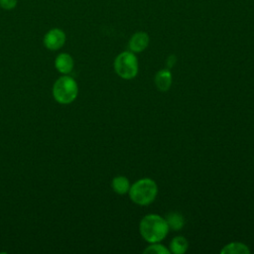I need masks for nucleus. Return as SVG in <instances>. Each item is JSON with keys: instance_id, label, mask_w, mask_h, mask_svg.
<instances>
[{"instance_id": "nucleus-1", "label": "nucleus", "mask_w": 254, "mask_h": 254, "mask_svg": "<svg viewBox=\"0 0 254 254\" xmlns=\"http://www.w3.org/2000/svg\"><path fill=\"white\" fill-rule=\"evenodd\" d=\"M169 230L170 228L165 217L159 214H147L139 222L140 235L148 243L161 242L166 238Z\"/></svg>"}, {"instance_id": "nucleus-2", "label": "nucleus", "mask_w": 254, "mask_h": 254, "mask_svg": "<svg viewBox=\"0 0 254 254\" xmlns=\"http://www.w3.org/2000/svg\"><path fill=\"white\" fill-rule=\"evenodd\" d=\"M128 194L134 203L145 206L156 199L158 186L153 179L142 178L131 185Z\"/></svg>"}, {"instance_id": "nucleus-3", "label": "nucleus", "mask_w": 254, "mask_h": 254, "mask_svg": "<svg viewBox=\"0 0 254 254\" xmlns=\"http://www.w3.org/2000/svg\"><path fill=\"white\" fill-rule=\"evenodd\" d=\"M114 70L123 79L134 78L139 70L138 59L131 51L120 53L114 60Z\"/></svg>"}, {"instance_id": "nucleus-4", "label": "nucleus", "mask_w": 254, "mask_h": 254, "mask_svg": "<svg viewBox=\"0 0 254 254\" xmlns=\"http://www.w3.org/2000/svg\"><path fill=\"white\" fill-rule=\"evenodd\" d=\"M78 87L76 81L70 76H62L54 84V98L62 104L71 103L77 96Z\"/></svg>"}, {"instance_id": "nucleus-5", "label": "nucleus", "mask_w": 254, "mask_h": 254, "mask_svg": "<svg viewBox=\"0 0 254 254\" xmlns=\"http://www.w3.org/2000/svg\"><path fill=\"white\" fill-rule=\"evenodd\" d=\"M65 42V34L59 28L50 30L44 37V45L51 51H57L61 49Z\"/></svg>"}, {"instance_id": "nucleus-6", "label": "nucleus", "mask_w": 254, "mask_h": 254, "mask_svg": "<svg viewBox=\"0 0 254 254\" xmlns=\"http://www.w3.org/2000/svg\"><path fill=\"white\" fill-rule=\"evenodd\" d=\"M149 35L146 32L140 31L134 33L129 42H128V48L131 52L135 53H141L145 51L149 46Z\"/></svg>"}, {"instance_id": "nucleus-7", "label": "nucleus", "mask_w": 254, "mask_h": 254, "mask_svg": "<svg viewBox=\"0 0 254 254\" xmlns=\"http://www.w3.org/2000/svg\"><path fill=\"white\" fill-rule=\"evenodd\" d=\"M155 85L160 91H168L172 85V73L169 68L160 69L154 78Z\"/></svg>"}, {"instance_id": "nucleus-8", "label": "nucleus", "mask_w": 254, "mask_h": 254, "mask_svg": "<svg viewBox=\"0 0 254 254\" xmlns=\"http://www.w3.org/2000/svg\"><path fill=\"white\" fill-rule=\"evenodd\" d=\"M56 68L62 73H68L73 68V60L68 54H60L55 61Z\"/></svg>"}, {"instance_id": "nucleus-9", "label": "nucleus", "mask_w": 254, "mask_h": 254, "mask_svg": "<svg viewBox=\"0 0 254 254\" xmlns=\"http://www.w3.org/2000/svg\"><path fill=\"white\" fill-rule=\"evenodd\" d=\"M220 253L221 254H249L250 249L246 244L242 242L233 241L224 245L220 250Z\"/></svg>"}, {"instance_id": "nucleus-10", "label": "nucleus", "mask_w": 254, "mask_h": 254, "mask_svg": "<svg viewBox=\"0 0 254 254\" xmlns=\"http://www.w3.org/2000/svg\"><path fill=\"white\" fill-rule=\"evenodd\" d=\"M111 187H112V190H114V192H116L118 194H125V193H128L131 184L126 177L117 176L112 179Z\"/></svg>"}, {"instance_id": "nucleus-11", "label": "nucleus", "mask_w": 254, "mask_h": 254, "mask_svg": "<svg viewBox=\"0 0 254 254\" xmlns=\"http://www.w3.org/2000/svg\"><path fill=\"white\" fill-rule=\"evenodd\" d=\"M169 228L174 231L181 230L185 225V217L178 211H172L165 217Z\"/></svg>"}, {"instance_id": "nucleus-12", "label": "nucleus", "mask_w": 254, "mask_h": 254, "mask_svg": "<svg viewBox=\"0 0 254 254\" xmlns=\"http://www.w3.org/2000/svg\"><path fill=\"white\" fill-rule=\"evenodd\" d=\"M189 248V242L187 238L182 235L174 237L170 242V251L174 254H184Z\"/></svg>"}, {"instance_id": "nucleus-13", "label": "nucleus", "mask_w": 254, "mask_h": 254, "mask_svg": "<svg viewBox=\"0 0 254 254\" xmlns=\"http://www.w3.org/2000/svg\"><path fill=\"white\" fill-rule=\"evenodd\" d=\"M143 253H150V254H170L171 251L168 249L166 246L161 244L160 242H155V243H150L149 246H147L144 250Z\"/></svg>"}, {"instance_id": "nucleus-14", "label": "nucleus", "mask_w": 254, "mask_h": 254, "mask_svg": "<svg viewBox=\"0 0 254 254\" xmlns=\"http://www.w3.org/2000/svg\"><path fill=\"white\" fill-rule=\"evenodd\" d=\"M17 0H0V7L4 10H12L16 7Z\"/></svg>"}, {"instance_id": "nucleus-15", "label": "nucleus", "mask_w": 254, "mask_h": 254, "mask_svg": "<svg viewBox=\"0 0 254 254\" xmlns=\"http://www.w3.org/2000/svg\"><path fill=\"white\" fill-rule=\"evenodd\" d=\"M176 62H177V58H176V56H175V55H170V56L168 57V59H167V62H166V64H167V67H168V68L173 67V66L175 65Z\"/></svg>"}]
</instances>
